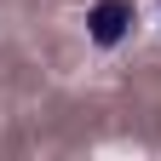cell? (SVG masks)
Listing matches in <instances>:
<instances>
[{"mask_svg":"<svg viewBox=\"0 0 161 161\" xmlns=\"http://www.w3.org/2000/svg\"><path fill=\"white\" fill-rule=\"evenodd\" d=\"M132 23H138L132 0H92V6H86V40L98 52H115L121 40L132 35Z\"/></svg>","mask_w":161,"mask_h":161,"instance_id":"6da1fadb","label":"cell"},{"mask_svg":"<svg viewBox=\"0 0 161 161\" xmlns=\"http://www.w3.org/2000/svg\"><path fill=\"white\" fill-rule=\"evenodd\" d=\"M155 29H161V17H155Z\"/></svg>","mask_w":161,"mask_h":161,"instance_id":"7a4b0ae2","label":"cell"}]
</instances>
